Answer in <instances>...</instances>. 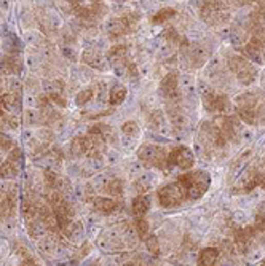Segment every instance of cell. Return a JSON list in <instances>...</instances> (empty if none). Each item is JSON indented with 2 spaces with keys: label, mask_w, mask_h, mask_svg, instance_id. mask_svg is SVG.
Listing matches in <instances>:
<instances>
[{
  "label": "cell",
  "mask_w": 265,
  "mask_h": 266,
  "mask_svg": "<svg viewBox=\"0 0 265 266\" xmlns=\"http://www.w3.org/2000/svg\"><path fill=\"white\" fill-rule=\"evenodd\" d=\"M178 183L185 190L188 199H200L208 191L211 177L204 171H185L178 177Z\"/></svg>",
  "instance_id": "1"
},
{
  "label": "cell",
  "mask_w": 265,
  "mask_h": 266,
  "mask_svg": "<svg viewBox=\"0 0 265 266\" xmlns=\"http://www.w3.org/2000/svg\"><path fill=\"white\" fill-rule=\"evenodd\" d=\"M227 63H229L230 70L237 75V78L241 85H251L257 78L256 67L249 63L246 57L235 54V56H230L227 59Z\"/></svg>",
  "instance_id": "2"
},
{
  "label": "cell",
  "mask_w": 265,
  "mask_h": 266,
  "mask_svg": "<svg viewBox=\"0 0 265 266\" xmlns=\"http://www.w3.org/2000/svg\"><path fill=\"white\" fill-rule=\"evenodd\" d=\"M158 202L161 208H176V206H179L184 202V199L187 198L185 195V190L178 183V182H174V183H168V185H163L160 190H158Z\"/></svg>",
  "instance_id": "3"
},
{
  "label": "cell",
  "mask_w": 265,
  "mask_h": 266,
  "mask_svg": "<svg viewBox=\"0 0 265 266\" xmlns=\"http://www.w3.org/2000/svg\"><path fill=\"white\" fill-rule=\"evenodd\" d=\"M195 165V158L194 153L187 149L185 145H178L171 149V152L166 156V168L171 169L174 166H178L182 171H190Z\"/></svg>",
  "instance_id": "4"
},
{
  "label": "cell",
  "mask_w": 265,
  "mask_h": 266,
  "mask_svg": "<svg viewBox=\"0 0 265 266\" xmlns=\"http://www.w3.org/2000/svg\"><path fill=\"white\" fill-rule=\"evenodd\" d=\"M166 153L163 149H158L157 145H142L138 150V158L145 162L147 166H154L158 169H168L166 168Z\"/></svg>",
  "instance_id": "5"
},
{
  "label": "cell",
  "mask_w": 265,
  "mask_h": 266,
  "mask_svg": "<svg viewBox=\"0 0 265 266\" xmlns=\"http://www.w3.org/2000/svg\"><path fill=\"white\" fill-rule=\"evenodd\" d=\"M203 106H204L206 112H210V113H224L230 109L232 102L224 94L208 93L206 96H203Z\"/></svg>",
  "instance_id": "6"
},
{
  "label": "cell",
  "mask_w": 265,
  "mask_h": 266,
  "mask_svg": "<svg viewBox=\"0 0 265 266\" xmlns=\"http://www.w3.org/2000/svg\"><path fill=\"white\" fill-rule=\"evenodd\" d=\"M160 91L168 99L178 97V75H176V73H168V75L160 81Z\"/></svg>",
  "instance_id": "7"
},
{
  "label": "cell",
  "mask_w": 265,
  "mask_h": 266,
  "mask_svg": "<svg viewBox=\"0 0 265 266\" xmlns=\"http://www.w3.org/2000/svg\"><path fill=\"white\" fill-rule=\"evenodd\" d=\"M149 209H150V198L147 195H139L131 202V212L136 218L145 217V214L149 212Z\"/></svg>",
  "instance_id": "8"
},
{
  "label": "cell",
  "mask_w": 265,
  "mask_h": 266,
  "mask_svg": "<svg viewBox=\"0 0 265 266\" xmlns=\"http://www.w3.org/2000/svg\"><path fill=\"white\" fill-rule=\"evenodd\" d=\"M217 258H219V250L216 247H204L200 250L197 264L198 266H216Z\"/></svg>",
  "instance_id": "9"
},
{
  "label": "cell",
  "mask_w": 265,
  "mask_h": 266,
  "mask_svg": "<svg viewBox=\"0 0 265 266\" xmlns=\"http://www.w3.org/2000/svg\"><path fill=\"white\" fill-rule=\"evenodd\" d=\"M94 208L102 214H112L119 209V201L112 196H98L94 199Z\"/></svg>",
  "instance_id": "10"
},
{
  "label": "cell",
  "mask_w": 265,
  "mask_h": 266,
  "mask_svg": "<svg viewBox=\"0 0 265 266\" xmlns=\"http://www.w3.org/2000/svg\"><path fill=\"white\" fill-rule=\"evenodd\" d=\"M128 96V90H126V86L120 85V83H117L110 88V91H109V102H110V106H120L125 102Z\"/></svg>",
  "instance_id": "11"
},
{
  "label": "cell",
  "mask_w": 265,
  "mask_h": 266,
  "mask_svg": "<svg viewBox=\"0 0 265 266\" xmlns=\"http://www.w3.org/2000/svg\"><path fill=\"white\" fill-rule=\"evenodd\" d=\"M176 14V11L173 8H161L158 10L155 14H154V18H152V23L154 24H161V23H165L168 19H171L173 16Z\"/></svg>",
  "instance_id": "12"
},
{
  "label": "cell",
  "mask_w": 265,
  "mask_h": 266,
  "mask_svg": "<svg viewBox=\"0 0 265 266\" xmlns=\"http://www.w3.org/2000/svg\"><path fill=\"white\" fill-rule=\"evenodd\" d=\"M106 191H107V195L112 198H120L123 193V185L120 180H110L106 187Z\"/></svg>",
  "instance_id": "13"
},
{
  "label": "cell",
  "mask_w": 265,
  "mask_h": 266,
  "mask_svg": "<svg viewBox=\"0 0 265 266\" xmlns=\"http://www.w3.org/2000/svg\"><path fill=\"white\" fill-rule=\"evenodd\" d=\"M93 96H94L93 88H86V90H82V91L77 94V97H75V104H77L79 107H82V106L88 104V102H90V100L93 99Z\"/></svg>",
  "instance_id": "14"
},
{
  "label": "cell",
  "mask_w": 265,
  "mask_h": 266,
  "mask_svg": "<svg viewBox=\"0 0 265 266\" xmlns=\"http://www.w3.org/2000/svg\"><path fill=\"white\" fill-rule=\"evenodd\" d=\"M144 241H145L147 250H149L150 254H154V255H158L160 254V242H158V238H157L155 234H149Z\"/></svg>",
  "instance_id": "15"
},
{
  "label": "cell",
  "mask_w": 265,
  "mask_h": 266,
  "mask_svg": "<svg viewBox=\"0 0 265 266\" xmlns=\"http://www.w3.org/2000/svg\"><path fill=\"white\" fill-rule=\"evenodd\" d=\"M139 125L136 121H125L122 125V132L126 136H138L139 134Z\"/></svg>",
  "instance_id": "16"
},
{
  "label": "cell",
  "mask_w": 265,
  "mask_h": 266,
  "mask_svg": "<svg viewBox=\"0 0 265 266\" xmlns=\"http://www.w3.org/2000/svg\"><path fill=\"white\" fill-rule=\"evenodd\" d=\"M136 230H138V234L141 236L142 239H145L147 236H149V221H147L144 217L142 218H136Z\"/></svg>",
  "instance_id": "17"
},
{
  "label": "cell",
  "mask_w": 265,
  "mask_h": 266,
  "mask_svg": "<svg viewBox=\"0 0 265 266\" xmlns=\"http://www.w3.org/2000/svg\"><path fill=\"white\" fill-rule=\"evenodd\" d=\"M257 230H259V233L260 234H265V217H257V220H256V225H254Z\"/></svg>",
  "instance_id": "18"
},
{
  "label": "cell",
  "mask_w": 265,
  "mask_h": 266,
  "mask_svg": "<svg viewBox=\"0 0 265 266\" xmlns=\"http://www.w3.org/2000/svg\"><path fill=\"white\" fill-rule=\"evenodd\" d=\"M126 266H135V264H132V263H129V264H126Z\"/></svg>",
  "instance_id": "19"
},
{
  "label": "cell",
  "mask_w": 265,
  "mask_h": 266,
  "mask_svg": "<svg viewBox=\"0 0 265 266\" xmlns=\"http://www.w3.org/2000/svg\"><path fill=\"white\" fill-rule=\"evenodd\" d=\"M0 196H2V193H0Z\"/></svg>",
  "instance_id": "20"
}]
</instances>
